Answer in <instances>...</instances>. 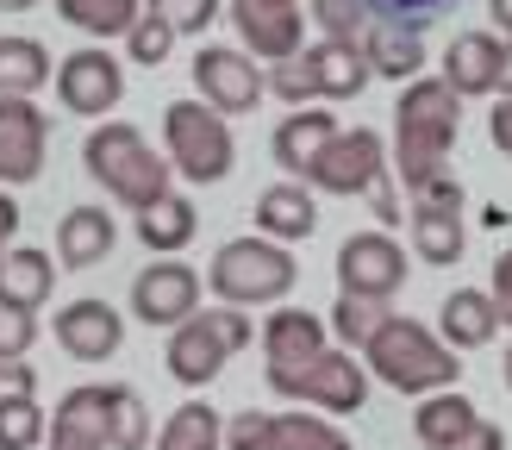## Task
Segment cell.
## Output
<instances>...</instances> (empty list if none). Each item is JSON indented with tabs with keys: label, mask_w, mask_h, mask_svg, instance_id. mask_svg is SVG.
Segmentation results:
<instances>
[{
	"label": "cell",
	"mask_w": 512,
	"mask_h": 450,
	"mask_svg": "<svg viewBox=\"0 0 512 450\" xmlns=\"http://www.w3.org/2000/svg\"><path fill=\"white\" fill-rule=\"evenodd\" d=\"M500 375H506V388H512V344H506V357H500Z\"/></svg>",
	"instance_id": "obj_50"
},
{
	"label": "cell",
	"mask_w": 512,
	"mask_h": 450,
	"mask_svg": "<svg viewBox=\"0 0 512 450\" xmlns=\"http://www.w3.org/2000/svg\"><path fill=\"white\" fill-rule=\"evenodd\" d=\"M394 313H388V300H363V294H338V307H331V338L338 344H350V350H363L381 325H388Z\"/></svg>",
	"instance_id": "obj_33"
},
{
	"label": "cell",
	"mask_w": 512,
	"mask_h": 450,
	"mask_svg": "<svg viewBox=\"0 0 512 450\" xmlns=\"http://www.w3.org/2000/svg\"><path fill=\"white\" fill-rule=\"evenodd\" d=\"M200 294H207V275L188 269L182 257H157L132 275V313L157 332H175L200 313Z\"/></svg>",
	"instance_id": "obj_9"
},
{
	"label": "cell",
	"mask_w": 512,
	"mask_h": 450,
	"mask_svg": "<svg viewBox=\"0 0 512 450\" xmlns=\"http://www.w3.org/2000/svg\"><path fill=\"white\" fill-rule=\"evenodd\" d=\"M363 57H369V75H381V82H419L425 38L400 32V25H369V32H363Z\"/></svg>",
	"instance_id": "obj_27"
},
{
	"label": "cell",
	"mask_w": 512,
	"mask_h": 450,
	"mask_svg": "<svg viewBox=\"0 0 512 450\" xmlns=\"http://www.w3.org/2000/svg\"><path fill=\"white\" fill-rule=\"evenodd\" d=\"M475 425H481L475 400H469V394H456V388H444V394H425V400H419V413H413V438H419L425 450H463V444L475 438Z\"/></svg>",
	"instance_id": "obj_23"
},
{
	"label": "cell",
	"mask_w": 512,
	"mask_h": 450,
	"mask_svg": "<svg viewBox=\"0 0 512 450\" xmlns=\"http://www.w3.org/2000/svg\"><path fill=\"white\" fill-rule=\"evenodd\" d=\"M275 394H281V400H300L306 413L344 419V413H363L369 375H363V363H356L350 350H325L313 369H300V375H288V382H275Z\"/></svg>",
	"instance_id": "obj_10"
},
{
	"label": "cell",
	"mask_w": 512,
	"mask_h": 450,
	"mask_svg": "<svg viewBox=\"0 0 512 450\" xmlns=\"http://www.w3.org/2000/svg\"><path fill=\"white\" fill-rule=\"evenodd\" d=\"M381 175H388V144H381V132H369V125H344L338 138H331L319 150V163L306 169V182H313L319 194H369Z\"/></svg>",
	"instance_id": "obj_11"
},
{
	"label": "cell",
	"mask_w": 512,
	"mask_h": 450,
	"mask_svg": "<svg viewBox=\"0 0 512 450\" xmlns=\"http://www.w3.org/2000/svg\"><path fill=\"white\" fill-rule=\"evenodd\" d=\"M50 88H57L63 113H75V119H107L119 100H125V88H132V82H125V69H119L113 50L88 44V50H69Z\"/></svg>",
	"instance_id": "obj_12"
},
{
	"label": "cell",
	"mask_w": 512,
	"mask_h": 450,
	"mask_svg": "<svg viewBox=\"0 0 512 450\" xmlns=\"http://www.w3.org/2000/svg\"><path fill=\"white\" fill-rule=\"evenodd\" d=\"M338 288L363 300H394L406 288V250L388 232H356L338 244Z\"/></svg>",
	"instance_id": "obj_13"
},
{
	"label": "cell",
	"mask_w": 512,
	"mask_h": 450,
	"mask_svg": "<svg viewBox=\"0 0 512 450\" xmlns=\"http://www.w3.org/2000/svg\"><path fill=\"white\" fill-rule=\"evenodd\" d=\"M463 450H506V432H500L494 419H481V425H475V438H469Z\"/></svg>",
	"instance_id": "obj_46"
},
{
	"label": "cell",
	"mask_w": 512,
	"mask_h": 450,
	"mask_svg": "<svg viewBox=\"0 0 512 450\" xmlns=\"http://www.w3.org/2000/svg\"><path fill=\"white\" fill-rule=\"evenodd\" d=\"M163 150H169V169L182 182H200V188L225 182L238 163L232 119H219L207 100H169L163 107Z\"/></svg>",
	"instance_id": "obj_5"
},
{
	"label": "cell",
	"mask_w": 512,
	"mask_h": 450,
	"mask_svg": "<svg viewBox=\"0 0 512 450\" xmlns=\"http://www.w3.org/2000/svg\"><path fill=\"white\" fill-rule=\"evenodd\" d=\"M338 132H344V125L331 119L325 107H294L288 119L275 125V138H269V150H275V163L288 169V175H306V169L319 163V150H325L331 138H338Z\"/></svg>",
	"instance_id": "obj_21"
},
{
	"label": "cell",
	"mask_w": 512,
	"mask_h": 450,
	"mask_svg": "<svg viewBox=\"0 0 512 450\" xmlns=\"http://www.w3.org/2000/svg\"><path fill=\"white\" fill-rule=\"evenodd\" d=\"M313 7V25L331 38V44H363V0H306Z\"/></svg>",
	"instance_id": "obj_39"
},
{
	"label": "cell",
	"mask_w": 512,
	"mask_h": 450,
	"mask_svg": "<svg viewBox=\"0 0 512 450\" xmlns=\"http://www.w3.org/2000/svg\"><path fill=\"white\" fill-rule=\"evenodd\" d=\"M363 357H369V375L375 382H388L394 394H406V400H425V394H444L450 382H463V357L431 332V325H419V319H406V313H394L381 332L363 344Z\"/></svg>",
	"instance_id": "obj_2"
},
{
	"label": "cell",
	"mask_w": 512,
	"mask_h": 450,
	"mask_svg": "<svg viewBox=\"0 0 512 450\" xmlns=\"http://www.w3.org/2000/svg\"><path fill=\"white\" fill-rule=\"evenodd\" d=\"M488 19H494V32H506V44H512V0H488Z\"/></svg>",
	"instance_id": "obj_47"
},
{
	"label": "cell",
	"mask_w": 512,
	"mask_h": 450,
	"mask_svg": "<svg viewBox=\"0 0 512 450\" xmlns=\"http://www.w3.org/2000/svg\"><path fill=\"white\" fill-rule=\"evenodd\" d=\"M50 294H57V257H50V250H32V244H13L7 257H0V300L38 313Z\"/></svg>",
	"instance_id": "obj_25"
},
{
	"label": "cell",
	"mask_w": 512,
	"mask_h": 450,
	"mask_svg": "<svg viewBox=\"0 0 512 450\" xmlns=\"http://www.w3.org/2000/svg\"><path fill=\"white\" fill-rule=\"evenodd\" d=\"M463 250H469V225H463V213L413 207V257H419V263L450 269V263H463Z\"/></svg>",
	"instance_id": "obj_30"
},
{
	"label": "cell",
	"mask_w": 512,
	"mask_h": 450,
	"mask_svg": "<svg viewBox=\"0 0 512 450\" xmlns=\"http://www.w3.org/2000/svg\"><path fill=\"white\" fill-rule=\"evenodd\" d=\"M494 332H506L500 313H494V300L481 294V288H456L444 294V313H438V338L456 350V357H469V350H488Z\"/></svg>",
	"instance_id": "obj_20"
},
{
	"label": "cell",
	"mask_w": 512,
	"mask_h": 450,
	"mask_svg": "<svg viewBox=\"0 0 512 450\" xmlns=\"http://www.w3.org/2000/svg\"><path fill=\"white\" fill-rule=\"evenodd\" d=\"M82 163H88L94 182L107 188L119 207H132V213H144V207H157L163 194H175L169 188L175 182L169 157H163V150H150V138L138 132V125H125V119H107L100 132H88Z\"/></svg>",
	"instance_id": "obj_3"
},
{
	"label": "cell",
	"mask_w": 512,
	"mask_h": 450,
	"mask_svg": "<svg viewBox=\"0 0 512 450\" xmlns=\"http://www.w3.org/2000/svg\"><path fill=\"white\" fill-rule=\"evenodd\" d=\"M150 450H225V419L213 400H182L169 419H163V438Z\"/></svg>",
	"instance_id": "obj_31"
},
{
	"label": "cell",
	"mask_w": 512,
	"mask_h": 450,
	"mask_svg": "<svg viewBox=\"0 0 512 450\" xmlns=\"http://www.w3.org/2000/svg\"><path fill=\"white\" fill-rule=\"evenodd\" d=\"M50 332H57L63 357H75V363H113L119 350H125V319H119L113 300H100V294L69 300Z\"/></svg>",
	"instance_id": "obj_17"
},
{
	"label": "cell",
	"mask_w": 512,
	"mask_h": 450,
	"mask_svg": "<svg viewBox=\"0 0 512 450\" xmlns=\"http://www.w3.org/2000/svg\"><path fill=\"white\" fill-rule=\"evenodd\" d=\"M263 94H269V82H263V63L256 57H244L232 44H200L194 50V100H207L219 119H238L250 107H263Z\"/></svg>",
	"instance_id": "obj_8"
},
{
	"label": "cell",
	"mask_w": 512,
	"mask_h": 450,
	"mask_svg": "<svg viewBox=\"0 0 512 450\" xmlns=\"http://www.w3.org/2000/svg\"><path fill=\"white\" fill-rule=\"evenodd\" d=\"M44 413L38 400H0V450H38L44 444Z\"/></svg>",
	"instance_id": "obj_38"
},
{
	"label": "cell",
	"mask_w": 512,
	"mask_h": 450,
	"mask_svg": "<svg viewBox=\"0 0 512 450\" xmlns=\"http://www.w3.org/2000/svg\"><path fill=\"white\" fill-rule=\"evenodd\" d=\"M263 82H269V94L275 100H288V107H313L319 100V82H313V57H288V63H269L263 69Z\"/></svg>",
	"instance_id": "obj_37"
},
{
	"label": "cell",
	"mask_w": 512,
	"mask_h": 450,
	"mask_svg": "<svg viewBox=\"0 0 512 450\" xmlns=\"http://www.w3.org/2000/svg\"><path fill=\"white\" fill-rule=\"evenodd\" d=\"M363 7L381 19V25H400V32H425V25L450 19L463 0H363Z\"/></svg>",
	"instance_id": "obj_35"
},
{
	"label": "cell",
	"mask_w": 512,
	"mask_h": 450,
	"mask_svg": "<svg viewBox=\"0 0 512 450\" xmlns=\"http://www.w3.org/2000/svg\"><path fill=\"white\" fill-rule=\"evenodd\" d=\"M500 100H512V44H506V63H500Z\"/></svg>",
	"instance_id": "obj_48"
},
{
	"label": "cell",
	"mask_w": 512,
	"mask_h": 450,
	"mask_svg": "<svg viewBox=\"0 0 512 450\" xmlns=\"http://www.w3.org/2000/svg\"><path fill=\"white\" fill-rule=\"evenodd\" d=\"M331 350V325L313 307H275L263 319V363H269V388L288 382V375L313 369Z\"/></svg>",
	"instance_id": "obj_14"
},
{
	"label": "cell",
	"mask_w": 512,
	"mask_h": 450,
	"mask_svg": "<svg viewBox=\"0 0 512 450\" xmlns=\"http://www.w3.org/2000/svg\"><path fill=\"white\" fill-rule=\"evenodd\" d=\"M488 138L500 157H512V100H494V119H488Z\"/></svg>",
	"instance_id": "obj_44"
},
{
	"label": "cell",
	"mask_w": 512,
	"mask_h": 450,
	"mask_svg": "<svg viewBox=\"0 0 512 450\" xmlns=\"http://www.w3.org/2000/svg\"><path fill=\"white\" fill-rule=\"evenodd\" d=\"M150 432H157V425H150L144 394L119 382V400H113V450H150V444H157Z\"/></svg>",
	"instance_id": "obj_34"
},
{
	"label": "cell",
	"mask_w": 512,
	"mask_h": 450,
	"mask_svg": "<svg viewBox=\"0 0 512 450\" xmlns=\"http://www.w3.org/2000/svg\"><path fill=\"white\" fill-rule=\"evenodd\" d=\"M132 232L144 238V250L150 257H175L182 244H194V232H200V213H194V200L188 194H163L157 207H144L138 213V225Z\"/></svg>",
	"instance_id": "obj_28"
},
{
	"label": "cell",
	"mask_w": 512,
	"mask_h": 450,
	"mask_svg": "<svg viewBox=\"0 0 512 450\" xmlns=\"http://www.w3.org/2000/svg\"><path fill=\"white\" fill-rule=\"evenodd\" d=\"M57 13L63 25L100 44V38H132V25L144 19V0H57Z\"/></svg>",
	"instance_id": "obj_32"
},
{
	"label": "cell",
	"mask_w": 512,
	"mask_h": 450,
	"mask_svg": "<svg viewBox=\"0 0 512 450\" xmlns=\"http://www.w3.org/2000/svg\"><path fill=\"white\" fill-rule=\"evenodd\" d=\"M232 25L244 38V57H263L269 63H288L306 50V13L300 0H232Z\"/></svg>",
	"instance_id": "obj_15"
},
{
	"label": "cell",
	"mask_w": 512,
	"mask_h": 450,
	"mask_svg": "<svg viewBox=\"0 0 512 450\" xmlns=\"http://www.w3.org/2000/svg\"><path fill=\"white\" fill-rule=\"evenodd\" d=\"M113 400L119 382H88V388H69L63 407L50 413V450H113Z\"/></svg>",
	"instance_id": "obj_16"
},
{
	"label": "cell",
	"mask_w": 512,
	"mask_h": 450,
	"mask_svg": "<svg viewBox=\"0 0 512 450\" xmlns=\"http://www.w3.org/2000/svg\"><path fill=\"white\" fill-rule=\"evenodd\" d=\"M225 450H356L325 413H238L225 419Z\"/></svg>",
	"instance_id": "obj_7"
},
{
	"label": "cell",
	"mask_w": 512,
	"mask_h": 450,
	"mask_svg": "<svg viewBox=\"0 0 512 450\" xmlns=\"http://www.w3.org/2000/svg\"><path fill=\"white\" fill-rule=\"evenodd\" d=\"M50 157V119L32 100H0V188H25L44 175Z\"/></svg>",
	"instance_id": "obj_18"
},
{
	"label": "cell",
	"mask_w": 512,
	"mask_h": 450,
	"mask_svg": "<svg viewBox=\"0 0 512 450\" xmlns=\"http://www.w3.org/2000/svg\"><path fill=\"white\" fill-rule=\"evenodd\" d=\"M456 132H463V94L444 75H419V82L400 88V100H394V169H400L406 194H419V188L450 175Z\"/></svg>",
	"instance_id": "obj_1"
},
{
	"label": "cell",
	"mask_w": 512,
	"mask_h": 450,
	"mask_svg": "<svg viewBox=\"0 0 512 450\" xmlns=\"http://www.w3.org/2000/svg\"><path fill=\"white\" fill-rule=\"evenodd\" d=\"M113 244H119V225H113L107 207H69V213L57 219V257H63V269H94V263H107Z\"/></svg>",
	"instance_id": "obj_22"
},
{
	"label": "cell",
	"mask_w": 512,
	"mask_h": 450,
	"mask_svg": "<svg viewBox=\"0 0 512 450\" xmlns=\"http://www.w3.org/2000/svg\"><path fill=\"white\" fill-rule=\"evenodd\" d=\"M500 63H506V38H494V32H456L444 44V82L463 100L500 94Z\"/></svg>",
	"instance_id": "obj_19"
},
{
	"label": "cell",
	"mask_w": 512,
	"mask_h": 450,
	"mask_svg": "<svg viewBox=\"0 0 512 450\" xmlns=\"http://www.w3.org/2000/svg\"><path fill=\"white\" fill-rule=\"evenodd\" d=\"M488 300H494V313L500 325H512V244L494 257V282H488Z\"/></svg>",
	"instance_id": "obj_43"
},
{
	"label": "cell",
	"mask_w": 512,
	"mask_h": 450,
	"mask_svg": "<svg viewBox=\"0 0 512 450\" xmlns=\"http://www.w3.org/2000/svg\"><path fill=\"white\" fill-rule=\"evenodd\" d=\"M32 7H44V0H0V13H32Z\"/></svg>",
	"instance_id": "obj_49"
},
{
	"label": "cell",
	"mask_w": 512,
	"mask_h": 450,
	"mask_svg": "<svg viewBox=\"0 0 512 450\" xmlns=\"http://www.w3.org/2000/svg\"><path fill=\"white\" fill-rule=\"evenodd\" d=\"M256 232L275 238V244H294V238H313L319 232V207L300 182H269L256 194Z\"/></svg>",
	"instance_id": "obj_24"
},
{
	"label": "cell",
	"mask_w": 512,
	"mask_h": 450,
	"mask_svg": "<svg viewBox=\"0 0 512 450\" xmlns=\"http://www.w3.org/2000/svg\"><path fill=\"white\" fill-rule=\"evenodd\" d=\"M50 82H57V69H50V50L38 38H25V32L0 38V100H32Z\"/></svg>",
	"instance_id": "obj_26"
},
{
	"label": "cell",
	"mask_w": 512,
	"mask_h": 450,
	"mask_svg": "<svg viewBox=\"0 0 512 450\" xmlns=\"http://www.w3.org/2000/svg\"><path fill=\"white\" fill-rule=\"evenodd\" d=\"M169 50H175V32L157 19V13H144L138 25H132V38H125V57L132 63H144V69H157V63H169Z\"/></svg>",
	"instance_id": "obj_40"
},
{
	"label": "cell",
	"mask_w": 512,
	"mask_h": 450,
	"mask_svg": "<svg viewBox=\"0 0 512 450\" xmlns=\"http://www.w3.org/2000/svg\"><path fill=\"white\" fill-rule=\"evenodd\" d=\"M13 232H19V200H13L7 188H0V257L13 250Z\"/></svg>",
	"instance_id": "obj_45"
},
{
	"label": "cell",
	"mask_w": 512,
	"mask_h": 450,
	"mask_svg": "<svg viewBox=\"0 0 512 450\" xmlns=\"http://www.w3.org/2000/svg\"><path fill=\"white\" fill-rule=\"evenodd\" d=\"M219 7H225V0H144V13H157L175 38H200V32H213Z\"/></svg>",
	"instance_id": "obj_36"
},
{
	"label": "cell",
	"mask_w": 512,
	"mask_h": 450,
	"mask_svg": "<svg viewBox=\"0 0 512 450\" xmlns=\"http://www.w3.org/2000/svg\"><path fill=\"white\" fill-rule=\"evenodd\" d=\"M306 57H313V82H319V100H356L369 88V57L363 44H306Z\"/></svg>",
	"instance_id": "obj_29"
},
{
	"label": "cell",
	"mask_w": 512,
	"mask_h": 450,
	"mask_svg": "<svg viewBox=\"0 0 512 450\" xmlns=\"http://www.w3.org/2000/svg\"><path fill=\"white\" fill-rule=\"evenodd\" d=\"M250 338H256V325H250L244 307H213V313L200 307L188 325H175V332H169L163 363H169V375H175L182 388H207Z\"/></svg>",
	"instance_id": "obj_6"
},
{
	"label": "cell",
	"mask_w": 512,
	"mask_h": 450,
	"mask_svg": "<svg viewBox=\"0 0 512 450\" xmlns=\"http://www.w3.org/2000/svg\"><path fill=\"white\" fill-rule=\"evenodd\" d=\"M38 344V313L13 307V300H0V357H25V350Z\"/></svg>",
	"instance_id": "obj_41"
},
{
	"label": "cell",
	"mask_w": 512,
	"mask_h": 450,
	"mask_svg": "<svg viewBox=\"0 0 512 450\" xmlns=\"http://www.w3.org/2000/svg\"><path fill=\"white\" fill-rule=\"evenodd\" d=\"M0 400H38V369L25 357H0Z\"/></svg>",
	"instance_id": "obj_42"
},
{
	"label": "cell",
	"mask_w": 512,
	"mask_h": 450,
	"mask_svg": "<svg viewBox=\"0 0 512 450\" xmlns=\"http://www.w3.org/2000/svg\"><path fill=\"white\" fill-rule=\"evenodd\" d=\"M207 282H213L219 307H244V313L250 307H281L288 288L300 282V263H294V250L275 244V238H232V244H219Z\"/></svg>",
	"instance_id": "obj_4"
}]
</instances>
